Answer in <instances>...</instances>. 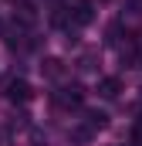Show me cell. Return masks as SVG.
I'll return each instance as SVG.
<instances>
[{"instance_id": "6da1fadb", "label": "cell", "mask_w": 142, "mask_h": 146, "mask_svg": "<svg viewBox=\"0 0 142 146\" xmlns=\"http://www.w3.org/2000/svg\"><path fill=\"white\" fill-rule=\"evenodd\" d=\"M54 102L64 106V109H78V106L85 102V88H81V85H64V88L54 95Z\"/></svg>"}, {"instance_id": "7a4b0ae2", "label": "cell", "mask_w": 142, "mask_h": 146, "mask_svg": "<svg viewBox=\"0 0 142 146\" xmlns=\"http://www.w3.org/2000/svg\"><path fill=\"white\" fill-rule=\"evenodd\" d=\"M7 99H10V102H31V99H34L31 82H24V78H10V82H7Z\"/></svg>"}, {"instance_id": "3957f363", "label": "cell", "mask_w": 142, "mask_h": 146, "mask_svg": "<svg viewBox=\"0 0 142 146\" xmlns=\"http://www.w3.org/2000/svg\"><path fill=\"white\" fill-rule=\"evenodd\" d=\"M71 24H74V27H85V24H91V21H95V3H91V0H78V3H74V7H71Z\"/></svg>"}, {"instance_id": "277c9868", "label": "cell", "mask_w": 142, "mask_h": 146, "mask_svg": "<svg viewBox=\"0 0 142 146\" xmlns=\"http://www.w3.org/2000/svg\"><path fill=\"white\" fill-rule=\"evenodd\" d=\"M14 21H17V24H24V27H31V24L37 21L34 3H27V0H24V3H17V14H14Z\"/></svg>"}, {"instance_id": "5b68a950", "label": "cell", "mask_w": 142, "mask_h": 146, "mask_svg": "<svg viewBox=\"0 0 142 146\" xmlns=\"http://www.w3.org/2000/svg\"><path fill=\"white\" fill-rule=\"evenodd\" d=\"M118 92H122V82L118 78H102L98 82V95L102 99H118Z\"/></svg>"}, {"instance_id": "8992f818", "label": "cell", "mask_w": 142, "mask_h": 146, "mask_svg": "<svg viewBox=\"0 0 142 146\" xmlns=\"http://www.w3.org/2000/svg\"><path fill=\"white\" fill-rule=\"evenodd\" d=\"M85 126H88L91 133H95V129H105V126H108V115L98 112V109H88V112H85Z\"/></svg>"}, {"instance_id": "52a82bcc", "label": "cell", "mask_w": 142, "mask_h": 146, "mask_svg": "<svg viewBox=\"0 0 142 146\" xmlns=\"http://www.w3.org/2000/svg\"><path fill=\"white\" fill-rule=\"evenodd\" d=\"M41 72L47 75V78H61V72H64V68H61V61H58V58H47V61L41 65Z\"/></svg>"}, {"instance_id": "ba28073f", "label": "cell", "mask_w": 142, "mask_h": 146, "mask_svg": "<svg viewBox=\"0 0 142 146\" xmlns=\"http://www.w3.org/2000/svg\"><path fill=\"white\" fill-rule=\"evenodd\" d=\"M71 139H74V143H88V139H91V129H88V126H78V129H71Z\"/></svg>"}]
</instances>
